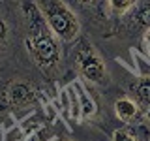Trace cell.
Here are the masks:
<instances>
[{
    "label": "cell",
    "instance_id": "8fae6325",
    "mask_svg": "<svg viewBox=\"0 0 150 141\" xmlns=\"http://www.w3.org/2000/svg\"><path fill=\"white\" fill-rule=\"evenodd\" d=\"M133 4H135L133 0H109V11H111L112 23H115L118 17H122L124 13H128Z\"/></svg>",
    "mask_w": 150,
    "mask_h": 141
},
{
    "label": "cell",
    "instance_id": "5b68a950",
    "mask_svg": "<svg viewBox=\"0 0 150 141\" xmlns=\"http://www.w3.org/2000/svg\"><path fill=\"white\" fill-rule=\"evenodd\" d=\"M34 2L38 4L49 28L58 36L66 49L81 38L84 32L83 23L66 0H34Z\"/></svg>",
    "mask_w": 150,
    "mask_h": 141
},
{
    "label": "cell",
    "instance_id": "9a60e30c",
    "mask_svg": "<svg viewBox=\"0 0 150 141\" xmlns=\"http://www.w3.org/2000/svg\"><path fill=\"white\" fill-rule=\"evenodd\" d=\"M133 2H137V0H133Z\"/></svg>",
    "mask_w": 150,
    "mask_h": 141
},
{
    "label": "cell",
    "instance_id": "277c9868",
    "mask_svg": "<svg viewBox=\"0 0 150 141\" xmlns=\"http://www.w3.org/2000/svg\"><path fill=\"white\" fill-rule=\"evenodd\" d=\"M69 73L86 83L88 87L105 92L115 85V77L103 51L86 32H83L75 43L66 49Z\"/></svg>",
    "mask_w": 150,
    "mask_h": 141
},
{
    "label": "cell",
    "instance_id": "8992f818",
    "mask_svg": "<svg viewBox=\"0 0 150 141\" xmlns=\"http://www.w3.org/2000/svg\"><path fill=\"white\" fill-rule=\"evenodd\" d=\"M79 15L83 30L98 45L109 36L112 28V17L109 11V0H66Z\"/></svg>",
    "mask_w": 150,
    "mask_h": 141
},
{
    "label": "cell",
    "instance_id": "30bf717a",
    "mask_svg": "<svg viewBox=\"0 0 150 141\" xmlns=\"http://www.w3.org/2000/svg\"><path fill=\"white\" fill-rule=\"evenodd\" d=\"M109 141H150V124L135 122V124H118L109 134Z\"/></svg>",
    "mask_w": 150,
    "mask_h": 141
},
{
    "label": "cell",
    "instance_id": "5bb4252c",
    "mask_svg": "<svg viewBox=\"0 0 150 141\" xmlns=\"http://www.w3.org/2000/svg\"><path fill=\"white\" fill-rule=\"evenodd\" d=\"M144 122H148V124H150V109L144 111Z\"/></svg>",
    "mask_w": 150,
    "mask_h": 141
},
{
    "label": "cell",
    "instance_id": "6da1fadb",
    "mask_svg": "<svg viewBox=\"0 0 150 141\" xmlns=\"http://www.w3.org/2000/svg\"><path fill=\"white\" fill-rule=\"evenodd\" d=\"M19 6L23 21V43L34 68L54 88L71 81L66 47L49 28L38 4L34 0H19Z\"/></svg>",
    "mask_w": 150,
    "mask_h": 141
},
{
    "label": "cell",
    "instance_id": "7c38bea8",
    "mask_svg": "<svg viewBox=\"0 0 150 141\" xmlns=\"http://www.w3.org/2000/svg\"><path fill=\"white\" fill-rule=\"evenodd\" d=\"M51 141H75V139L71 137V132H69V130H62L58 135H54Z\"/></svg>",
    "mask_w": 150,
    "mask_h": 141
},
{
    "label": "cell",
    "instance_id": "4fadbf2b",
    "mask_svg": "<svg viewBox=\"0 0 150 141\" xmlns=\"http://www.w3.org/2000/svg\"><path fill=\"white\" fill-rule=\"evenodd\" d=\"M4 120H6V119L0 115V141H2V132H4Z\"/></svg>",
    "mask_w": 150,
    "mask_h": 141
},
{
    "label": "cell",
    "instance_id": "7a4b0ae2",
    "mask_svg": "<svg viewBox=\"0 0 150 141\" xmlns=\"http://www.w3.org/2000/svg\"><path fill=\"white\" fill-rule=\"evenodd\" d=\"M56 90L36 70L11 73L0 79V115L6 120L19 122L54 98Z\"/></svg>",
    "mask_w": 150,
    "mask_h": 141
},
{
    "label": "cell",
    "instance_id": "3957f363",
    "mask_svg": "<svg viewBox=\"0 0 150 141\" xmlns=\"http://www.w3.org/2000/svg\"><path fill=\"white\" fill-rule=\"evenodd\" d=\"M28 70L36 68L30 62L23 43L19 0H0V79Z\"/></svg>",
    "mask_w": 150,
    "mask_h": 141
},
{
    "label": "cell",
    "instance_id": "ba28073f",
    "mask_svg": "<svg viewBox=\"0 0 150 141\" xmlns=\"http://www.w3.org/2000/svg\"><path fill=\"white\" fill-rule=\"evenodd\" d=\"M116 62H120V60H116ZM120 64L124 70V75H120L118 79L115 77V85L122 92L133 98L143 111L150 109V72H133L124 62Z\"/></svg>",
    "mask_w": 150,
    "mask_h": 141
},
{
    "label": "cell",
    "instance_id": "9c48e42d",
    "mask_svg": "<svg viewBox=\"0 0 150 141\" xmlns=\"http://www.w3.org/2000/svg\"><path fill=\"white\" fill-rule=\"evenodd\" d=\"M53 102L56 109H58L60 119L68 126L69 132H73L75 126H81V105H79V96H77V90H75L73 79L60 85Z\"/></svg>",
    "mask_w": 150,
    "mask_h": 141
},
{
    "label": "cell",
    "instance_id": "52a82bcc",
    "mask_svg": "<svg viewBox=\"0 0 150 141\" xmlns=\"http://www.w3.org/2000/svg\"><path fill=\"white\" fill-rule=\"evenodd\" d=\"M101 94L105 96L107 105H109L112 117L118 124H135V122L144 120V111L141 109V105L131 96L122 92L116 85H112L109 90Z\"/></svg>",
    "mask_w": 150,
    "mask_h": 141
}]
</instances>
